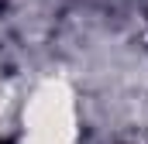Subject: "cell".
<instances>
[{"mask_svg":"<svg viewBox=\"0 0 148 144\" xmlns=\"http://www.w3.org/2000/svg\"><path fill=\"white\" fill-rule=\"evenodd\" d=\"M79 86L59 62L31 75L17 117V144H83Z\"/></svg>","mask_w":148,"mask_h":144,"instance_id":"cell-1","label":"cell"}]
</instances>
